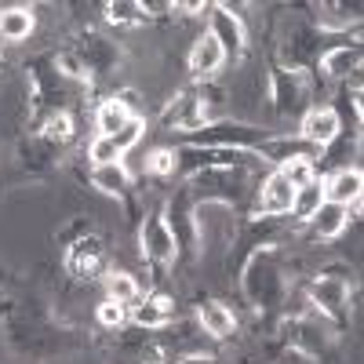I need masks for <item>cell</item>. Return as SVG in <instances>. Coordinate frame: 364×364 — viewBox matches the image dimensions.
Masks as SVG:
<instances>
[{
    "mask_svg": "<svg viewBox=\"0 0 364 364\" xmlns=\"http://www.w3.org/2000/svg\"><path fill=\"white\" fill-rule=\"evenodd\" d=\"M48 139H58V142H70L73 139V120L66 113H58L48 120Z\"/></svg>",
    "mask_w": 364,
    "mask_h": 364,
    "instance_id": "603a6c76",
    "label": "cell"
},
{
    "mask_svg": "<svg viewBox=\"0 0 364 364\" xmlns=\"http://www.w3.org/2000/svg\"><path fill=\"white\" fill-rule=\"evenodd\" d=\"M142 248H146L149 259H157V262H171L175 259V233H171V226L161 215H154L142 226Z\"/></svg>",
    "mask_w": 364,
    "mask_h": 364,
    "instance_id": "5b68a950",
    "label": "cell"
},
{
    "mask_svg": "<svg viewBox=\"0 0 364 364\" xmlns=\"http://www.w3.org/2000/svg\"><path fill=\"white\" fill-rule=\"evenodd\" d=\"M99 266H102L99 240H80V245H73V252H70V269L77 273V277H91Z\"/></svg>",
    "mask_w": 364,
    "mask_h": 364,
    "instance_id": "5bb4252c",
    "label": "cell"
},
{
    "mask_svg": "<svg viewBox=\"0 0 364 364\" xmlns=\"http://www.w3.org/2000/svg\"><path fill=\"white\" fill-rule=\"evenodd\" d=\"M135 113H132V106L124 102V99H106L99 109H95V128H99V135H117L120 128L128 124Z\"/></svg>",
    "mask_w": 364,
    "mask_h": 364,
    "instance_id": "8fae6325",
    "label": "cell"
},
{
    "mask_svg": "<svg viewBox=\"0 0 364 364\" xmlns=\"http://www.w3.org/2000/svg\"><path fill=\"white\" fill-rule=\"evenodd\" d=\"M223 66H226V51H223V44L211 37V33L197 37L193 48H190V73H193V77H215Z\"/></svg>",
    "mask_w": 364,
    "mask_h": 364,
    "instance_id": "3957f363",
    "label": "cell"
},
{
    "mask_svg": "<svg viewBox=\"0 0 364 364\" xmlns=\"http://www.w3.org/2000/svg\"><path fill=\"white\" fill-rule=\"evenodd\" d=\"M197 317H200L204 336H211V339H230L233 328H237V317L223 306V302H204Z\"/></svg>",
    "mask_w": 364,
    "mask_h": 364,
    "instance_id": "9c48e42d",
    "label": "cell"
},
{
    "mask_svg": "<svg viewBox=\"0 0 364 364\" xmlns=\"http://www.w3.org/2000/svg\"><path fill=\"white\" fill-rule=\"evenodd\" d=\"M106 299H113V302H135L139 299V281L132 277V273H124V269H113L109 277H106Z\"/></svg>",
    "mask_w": 364,
    "mask_h": 364,
    "instance_id": "2e32d148",
    "label": "cell"
},
{
    "mask_svg": "<svg viewBox=\"0 0 364 364\" xmlns=\"http://www.w3.org/2000/svg\"><path fill=\"white\" fill-rule=\"evenodd\" d=\"M106 11H109L113 22H135V18H142V15H139V11H142L139 4H109Z\"/></svg>",
    "mask_w": 364,
    "mask_h": 364,
    "instance_id": "cb8c5ba5",
    "label": "cell"
},
{
    "mask_svg": "<svg viewBox=\"0 0 364 364\" xmlns=\"http://www.w3.org/2000/svg\"><path fill=\"white\" fill-rule=\"evenodd\" d=\"M175 154L171 149H154V154H149V161H146V171H154V175H171L175 171Z\"/></svg>",
    "mask_w": 364,
    "mask_h": 364,
    "instance_id": "7402d4cb",
    "label": "cell"
},
{
    "mask_svg": "<svg viewBox=\"0 0 364 364\" xmlns=\"http://www.w3.org/2000/svg\"><path fill=\"white\" fill-rule=\"evenodd\" d=\"M339 113L331 109V106H317V109H310L306 117H302V128H299V135L306 139L310 146H328V142H336L339 139Z\"/></svg>",
    "mask_w": 364,
    "mask_h": 364,
    "instance_id": "6da1fadb",
    "label": "cell"
},
{
    "mask_svg": "<svg viewBox=\"0 0 364 364\" xmlns=\"http://www.w3.org/2000/svg\"><path fill=\"white\" fill-rule=\"evenodd\" d=\"M314 295H317V302H321L324 310H339V306H346V284H343V281L324 277V281L314 288Z\"/></svg>",
    "mask_w": 364,
    "mask_h": 364,
    "instance_id": "d6986e66",
    "label": "cell"
},
{
    "mask_svg": "<svg viewBox=\"0 0 364 364\" xmlns=\"http://www.w3.org/2000/svg\"><path fill=\"white\" fill-rule=\"evenodd\" d=\"M182 364H215V360H211V357H186Z\"/></svg>",
    "mask_w": 364,
    "mask_h": 364,
    "instance_id": "d4e9b609",
    "label": "cell"
},
{
    "mask_svg": "<svg viewBox=\"0 0 364 364\" xmlns=\"http://www.w3.org/2000/svg\"><path fill=\"white\" fill-rule=\"evenodd\" d=\"M211 37H215L223 44V51H240L245 48V26H240L237 15H230V8H215V15H211Z\"/></svg>",
    "mask_w": 364,
    "mask_h": 364,
    "instance_id": "52a82bcc",
    "label": "cell"
},
{
    "mask_svg": "<svg viewBox=\"0 0 364 364\" xmlns=\"http://www.w3.org/2000/svg\"><path fill=\"white\" fill-rule=\"evenodd\" d=\"M321 204H324V186L314 178L310 186L295 190V197H291V215H295V223H310V219L317 215Z\"/></svg>",
    "mask_w": 364,
    "mask_h": 364,
    "instance_id": "4fadbf2b",
    "label": "cell"
},
{
    "mask_svg": "<svg viewBox=\"0 0 364 364\" xmlns=\"http://www.w3.org/2000/svg\"><path fill=\"white\" fill-rule=\"evenodd\" d=\"M135 324H142V328H164L168 321H171V299H164V295H154V299H146L142 306H135Z\"/></svg>",
    "mask_w": 364,
    "mask_h": 364,
    "instance_id": "9a60e30c",
    "label": "cell"
},
{
    "mask_svg": "<svg viewBox=\"0 0 364 364\" xmlns=\"http://www.w3.org/2000/svg\"><path fill=\"white\" fill-rule=\"evenodd\" d=\"M95 321H99L102 328H124V321H128V306H124V302H113V299H106V302H99Z\"/></svg>",
    "mask_w": 364,
    "mask_h": 364,
    "instance_id": "ffe728a7",
    "label": "cell"
},
{
    "mask_svg": "<svg viewBox=\"0 0 364 364\" xmlns=\"http://www.w3.org/2000/svg\"><path fill=\"white\" fill-rule=\"evenodd\" d=\"M128 182H132V175H128V168L124 164H99V168H91V186H95L99 193H106V197H120L128 190Z\"/></svg>",
    "mask_w": 364,
    "mask_h": 364,
    "instance_id": "30bf717a",
    "label": "cell"
},
{
    "mask_svg": "<svg viewBox=\"0 0 364 364\" xmlns=\"http://www.w3.org/2000/svg\"><path fill=\"white\" fill-rule=\"evenodd\" d=\"M33 29H37L33 8H4V11H0V41L22 44L29 33H33Z\"/></svg>",
    "mask_w": 364,
    "mask_h": 364,
    "instance_id": "8992f818",
    "label": "cell"
},
{
    "mask_svg": "<svg viewBox=\"0 0 364 364\" xmlns=\"http://www.w3.org/2000/svg\"><path fill=\"white\" fill-rule=\"evenodd\" d=\"M291 182L281 175V171H273L266 182H262V193H259V211L262 215H288L291 211Z\"/></svg>",
    "mask_w": 364,
    "mask_h": 364,
    "instance_id": "277c9868",
    "label": "cell"
},
{
    "mask_svg": "<svg viewBox=\"0 0 364 364\" xmlns=\"http://www.w3.org/2000/svg\"><path fill=\"white\" fill-rule=\"evenodd\" d=\"M277 171L291 182V190H302V186H310V182L317 178V175H314V161H310V157H302V154L291 157V161H284Z\"/></svg>",
    "mask_w": 364,
    "mask_h": 364,
    "instance_id": "e0dca14e",
    "label": "cell"
},
{
    "mask_svg": "<svg viewBox=\"0 0 364 364\" xmlns=\"http://www.w3.org/2000/svg\"><path fill=\"white\" fill-rule=\"evenodd\" d=\"M142 132H146V120H142V117H132L128 124H124V128H120V132L113 135V142H117V149H120V154H128V149H132V146L142 139Z\"/></svg>",
    "mask_w": 364,
    "mask_h": 364,
    "instance_id": "44dd1931",
    "label": "cell"
},
{
    "mask_svg": "<svg viewBox=\"0 0 364 364\" xmlns=\"http://www.w3.org/2000/svg\"><path fill=\"white\" fill-rule=\"evenodd\" d=\"M321 70L328 77H336V80L357 73L360 70V48H331V51H324L321 55Z\"/></svg>",
    "mask_w": 364,
    "mask_h": 364,
    "instance_id": "7c38bea8",
    "label": "cell"
},
{
    "mask_svg": "<svg viewBox=\"0 0 364 364\" xmlns=\"http://www.w3.org/2000/svg\"><path fill=\"white\" fill-rule=\"evenodd\" d=\"M120 157V149H117V142H113V135H95L91 139V146H87V161H91V168H99V164H117Z\"/></svg>",
    "mask_w": 364,
    "mask_h": 364,
    "instance_id": "ac0fdd59",
    "label": "cell"
},
{
    "mask_svg": "<svg viewBox=\"0 0 364 364\" xmlns=\"http://www.w3.org/2000/svg\"><path fill=\"white\" fill-rule=\"evenodd\" d=\"M360 190H364L360 168H339V171H331L328 182H324V200L339 204V208H350V204L360 200Z\"/></svg>",
    "mask_w": 364,
    "mask_h": 364,
    "instance_id": "7a4b0ae2",
    "label": "cell"
},
{
    "mask_svg": "<svg viewBox=\"0 0 364 364\" xmlns=\"http://www.w3.org/2000/svg\"><path fill=\"white\" fill-rule=\"evenodd\" d=\"M346 223H350V208L328 204V200L317 208V215L310 219V226H314V233H317L321 240H336V237L346 230Z\"/></svg>",
    "mask_w": 364,
    "mask_h": 364,
    "instance_id": "ba28073f",
    "label": "cell"
}]
</instances>
